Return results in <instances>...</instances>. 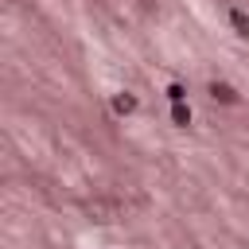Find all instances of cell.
<instances>
[{
	"mask_svg": "<svg viewBox=\"0 0 249 249\" xmlns=\"http://www.w3.org/2000/svg\"><path fill=\"white\" fill-rule=\"evenodd\" d=\"M210 97L222 101V105H237V89L226 86V82H210Z\"/></svg>",
	"mask_w": 249,
	"mask_h": 249,
	"instance_id": "obj_1",
	"label": "cell"
},
{
	"mask_svg": "<svg viewBox=\"0 0 249 249\" xmlns=\"http://www.w3.org/2000/svg\"><path fill=\"white\" fill-rule=\"evenodd\" d=\"M230 27H233L237 39H249V16L241 8H230Z\"/></svg>",
	"mask_w": 249,
	"mask_h": 249,
	"instance_id": "obj_2",
	"label": "cell"
},
{
	"mask_svg": "<svg viewBox=\"0 0 249 249\" xmlns=\"http://www.w3.org/2000/svg\"><path fill=\"white\" fill-rule=\"evenodd\" d=\"M113 113H121V117L136 113V97H132V93H117V97H113Z\"/></svg>",
	"mask_w": 249,
	"mask_h": 249,
	"instance_id": "obj_3",
	"label": "cell"
},
{
	"mask_svg": "<svg viewBox=\"0 0 249 249\" xmlns=\"http://www.w3.org/2000/svg\"><path fill=\"white\" fill-rule=\"evenodd\" d=\"M171 121H175V124H179V128H183V124H191V109H187V105H183V101H179V105H175V109H171Z\"/></svg>",
	"mask_w": 249,
	"mask_h": 249,
	"instance_id": "obj_4",
	"label": "cell"
},
{
	"mask_svg": "<svg viewBox=\"0 0 249 249\" xmlns=\"http://www.w3.org/2000/svg\"><path fill=\"white\" fill-rule=\"evenodd\" d=\"M183 97H187V89H183L179 82H171V86H167V101H171V105H179Z\"/></svg>",
	"mask_w": 249,
	"mask_h": 249,
	"instance_id": "obj_5",
	"label": "cell"
}]
</instances>
